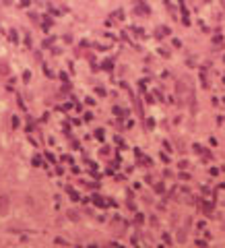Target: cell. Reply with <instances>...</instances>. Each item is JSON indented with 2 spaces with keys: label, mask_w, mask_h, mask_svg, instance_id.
<instances>
[{
  "label": "cell",
  "mask_w": 225,
  "mask_h": 248,
  "mask_svg": "<svg viewBox=\"0 0 225 248\" xmlns=\"http://www.w3.org/2000/svg\"><path fill=\"white\" fill-rule=\"evenodd\" d=\"M6 205H8L6 196H2V199H0V207H2V209H6Z\"/></svg>",
  "instance_id": "obj_1"
}]
</instances>
